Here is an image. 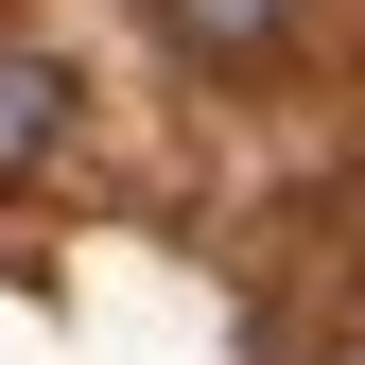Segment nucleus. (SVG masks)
Returning <instances> with one entry per match:
<instances>
[{
    "mask_svg": "<svg viewBox=\"0 0 365 365\" xmlns=\"http://www.w3.org/2000/svg\"><path fill=\"white\" fill-rule=\"evenodd\" d=\"M157 18L192 35V53H279V18H296V0H157Z\"/></svg>",
    "mask_w": 365,
    "mask_h": 365,
    "instance_id": "f03ea898",
    "label": "nucleus"
},
{
    "mask_svg": "<svg viewBox=\"0 0 365 365\" xmlns=\"http://www.w3.org/2000/svg\"><path fill=\"white\" fill-rule=\"evenodd\" d=\"M70 53H35V35H0V192H18V174H53L70 157Z\"/></svg>",
    "mask_w": 365,
    "mask_h": 365,
    "instance_id": "f257e3e1",
    "label": "nucleus"
},
{
    "mask_svg": "<svg viewBox=\"0 0 365 365\" xmlns=\"http://www.w3.org/2000/svg\"><path fill=\"white\" fill-rule=\"evenodd\" d=\"M313 365H365V331H331V348H313Z\"/></svg>",
    "mask_w": 365,
    "mask_h": 365,
    "instance_id": "7ed1b4c3",
    "label": "nucleus"
}]
</instances>
